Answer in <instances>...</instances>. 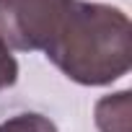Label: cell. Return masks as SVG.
Masks as SVG:
<instances>
[{
  "instance_id": "1",
  "label": "cell",
  "mask_w": 132,
  "mask_h": 132,
  "mask_svg": "<svg viewBox=\"0 0 132 132\" xmlns=\"http://www.w3.org/2000/svg\"><path fill=\"white\" fill-rule=\"evenodd\" d=\"M129 31L124 11L75 0L44 54L73 83L109 86L129 70Z\"/></svg>"
},
{
  "instance_id": "2",
  "label": "cell",
  "mask_w": 132,
  "mask_h": 132,
  "mask_svg": "<svg viewBox=\"0 0 132 132\" xmlns=\"http://www.w3.org/2000/svg\"><path fill=\"white\" fill-rule=\"evenodd\" d=\"M75 0H0V39L13 52H44Z\"/></svg>"
},
{
  "instance_id": "3",
  "label": "cell",
  "mask_w": 132,
  "mask_h": 132,
  "mask_svg": "<svg viewBox=\"0 0 132 132\" xmlns=\"http://www.w3.org/2000/svg\"><path fill=\"white\" fill-rule=\"evenodd\" d=\"M93 119L98 132H132V93L117 91L96 101Z\"/></svg>"
},
{
  "instance_id": "4",
  "label": "cell",
  "mask_w": 132,
  "mask_h": 132,
  "mask_svg": "<svg viewBox=\"0 0 132 132\" xmlns=\"http://www.w3.org/2000/svg\"><path fill=\"white\" fill-rule=\"evenodd\" d=\"M0 132H57L54 122L36 111H23L0 122Z\"/></svg>"
},
{
  "instance_id": "5",
  "label": "cell",
  "mask_w": 132,
  "mask_h": 132,
  "mask_svg": "<svg viewBox=\"0 0 132 132\" xmlns=\"http://www.w3.org/2000/svg\"><path fill=\"white\" fill-rule=\"evenodd\" d=\"M16 80H18V60L0 39V91L16 86Z\"/></svg>"
}]
</instances>
